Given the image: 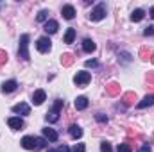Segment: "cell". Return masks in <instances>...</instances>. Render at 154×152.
I'll return each instance as SVG.
<instances>
[{
    "label": "cell",
    "mask_w": 154,
    "mask_h": 152,
    "mask_svg": "<svg viewBox=\"0 0 154 152\" xmlns=\"http://www.w3.org/2000/svg\"><path fill=\"white\" fill-rule=\"evenodd\" d=\"M20 143L25 150H41L47 147V140L39 136H23Z\"/></svg>",
    "instance_id": "1"
},
{
    "label": "cell",
    "mask_w": 154,
    "mask_h": 152,
    "mask_svg": "<svg viewBox=\"0 0 154 152\" xmlns=\"http://www.w3.org/2000/svg\"><path fill=\"white\" fill-rule=\"evenodd\" d=\"M18 56H20L23 61H29V59H31V56H29V34H22V36H20Z\"/></svg>",
    "instance_id": "2"
},
{
    "label": "cell",
    "mask_w": 154,
    "mask_h": 152,
    "mask_svg": "<svg viewBox=\"0 0 154 152\" xmlns=\"http://www.w3.org/2000/svg\"><path fill=\"white\" fill-rule=\"evenodd\" d=\"M63 106H65V102L63 100H56V104L52 106V109L47 113V122L48 123H56L57 120H59V113H61V109H63Z\"/></svg>",
    "instance_id": "3"
},
{
    "label": "cell",
    "mask_w": 154,
    "mask_h": 152,
    "mask_svg": "<svg viewBox=\"0 0 154 152\" xmlns=\"http://www.w3.org/2000/svg\"><path fill=\"white\" fill-rule=\"evenodd\" d=\"M104 18H106V5L104 4H99L95 9H91V13H90V20L91 22H100Z\"/></svg>",
    "instance_id": "4"
},
{
    "label": "cell",
    "mask_w": 154,
    "mask_h": 152,
    "mask_svg": "<svg viewBox=\"0 0 154 152\" xmlns=\"http://www.w3.org/2000/svg\"><path fill=\"white\" fill-rule=\"evenodd\" d=\"M36 48H38L41 54H47V52H50V48H52V41L48 36H43V38H39L36 41Z\"/></svg>",
    "instance_id": "5"
},
{
    "label": "cell",
    "mask_w": 154,
    "mask_h": 152,
    "mask_svg": "<svg viewBox=\"0 0 154 152\" xmlns=\"http://www.w3.org/2000/svg\"><path fill=\"white\" fill-rule=\"evenodd\" d=\"M91 81V74L90 72H77V75L74 77V82L77 86H86Z\"/></svg>",
    "instance_id": "6"
},
{
    "label": "cell",
    "mask_w": 154,
    "mask_h": 152,
    "mask_svg": "<svg viewBox=\"0 0 154 152\" xmlns=\"http://www.w3.org/2000/svg\"><path fill=\"white\" fill-rule=\"evenodd\" d=\"M61 14H63L65 20H74V16H75V7L70 5V4H66V5L61 7Z\"/></svg>",
    "instance_id": "7"
},
{
    "label": "cell",
    "mask_w": 154,
    "mask_h": 152,
    "mask_svg": "<svg viewBox=\"0 0 154 152\" xmlns=\"http://www.w3.org/2000/svg\"><path fill=\"white\" fill-rule=\"evenodd\" d=\"M41 132H43V138L45 140H48V141H57V138H59V134L54 131V129H50V127H45V129H41Z\"/></svg>",
    "instance_id": "8"
},
{
    "label": "cell",
    "mask_w": 154,
    "mask_h": 152,
    "mask_svg": "<svg viewBox=\"0 0 154 152\" xmlns=\"http://www.w3.org/2000/svg\"><path fill=\"white\" fill-rule=\"evenodd\" d=\"M16 88H18V82H16L14 79H11V81H5L0 90H2V93H13Z\"/></svg>",
    "instance_id": "9"
},
{
    "label": "cell",
    "mask_w": 154,
    "mask_h": 152,
    "mask_svg": "<svg viewBox=\"0 0 154 152\" xmlns=\"http://www.w3.org/2000/svg\"><path fill=\"white\" fill-rule=\"evenodd\" d=\"M13 113H16V114H29V113H31V108H29V104L20 102V104H14V106H13Z\"/></svg>",
    "instance_id": "10"
},
{
    "label": "cell",
    "mask_w": 154,
    "mask_h": 152,
    "mask_svg": "<svg viewBox=\"0 0 154 152\" xmlns=\"http://www.w3.org/2000/svg\"><path fill=\"white\" fill-rule=\"evenodd\" d=\"M45 99H47V95H45L43 90H36V91L32 93V102H34V106H41V104L45 102Z\"/></svg>",
    "instance_id": "11"
},
{
    "label": "cell",
    "mask_w": 154,
    "mask_h": 152,
    "mask_svg": "<svg viewBox=\"0 0 154 152\" xmlns=\"http://www.w3.org/2000/svg\"><path fill=\"white\" fill-rule=\"evenodd\" d=\"M7 123H9V127L14 129V131H18V129L23 127V120H22L20 116H11V118L7 120Z\"/></svg>",
    "instance_id": "12"
},
{
    "label": "cell",
    "mask_w": 154,
    "mask_h": 152,
    "mask_svg": "<svg viewBox=\"0 0 154 152\" xmlns=\"http://www.w3.org/2000/svg\"><path fill=\"white\" fill-rule=\"evenodd\" d=\"M45 32L47 34H54V32H57V29H59V23L56 22V20H48L47 23H45Z\"/></svg>",
    "instance_id": "13"
},
{
    "label": "cell",
    "mask_w": 154,
    "mask_h": 152,
    "mask_svg": "<svg viewBox=\"0 0 154 152\" xmlns=\"http://www.w3.org/2000/svg\"><path fill=\"white\" fill-rule=\"evenodd\" d=\"M149 106H154V93L152 95H147L143 100H140V102L136 104L138 109H145V108H149Z\"/></svg>",
    "instance_id": "14"
},
{
    "label": "cell",
    "mask_w": 154,
    "mask_h": 152,
    "mask_svg": "<svg viewBox=\"0 0 154 152\" xmlns=\"http://www.w3.org/2000/svg\"><path fill=\"white\" fill-rule=\"evenodd\" d=\"M95 48H97V45H95V41L90 38H86L82 41V50L86 52V54H91V52H95Z\"/></svg>",
    "instance_id": "15"
},
{
    "label": "cell",
    "mask_w": 154,
    "mask_h": 152,
    "mask_svg": "<svg viewBox=\"0 0 154 152\" xmlns=\"http://www.w3.org/2000/svg\"><path fill=\"white\" fill-rule=\"evenodd\" d=\"M106 91H108L109 97H116V95H120V84H118V82H109V84L106 86Z\"/></svg>",
    "instance_id": "16"
},
{
    "label": "cell",
    "mask_w": 154,
    "mask_h": 152,
    "mask_svg": "<svg viewBox=\"0 0 154 152\" xmlns=\"http://www.w3.org/2000/svg\"><path fill=\"white\" fill-rule=\"evenodd\" d=\"M74 106H75L77 111H84V109L88 108V99H86V97H77L75 102H74Z\"/></svg>",
    "instance_id": "17"
},
{
    "label": "cell",
    "mask_w": 154,
    "mask_h": 152,
    "mask_svg": "<svg viewBox=\"0 0 154 152\" xmlns=\"http://www.w3.org/2000/svg\"><path fill=\"white\" fill-rule=\"evenodd\" d=\"M68 132H70V136H72L74 140H79V138L82 136V129H81V127H79L77 123H74V125H70Z\"/></svg>",
    "instance_id": "18"
},
{
    "label": "cell",
    "mask_w": 154,
    "mask_h": 152,
    "mask_svg": "<svg viewBox=\"0 0 154 152\" xmlns=\"http://www.w3.org/2000/svg\"><path fill=\"white\" fill-rule=\"evenodd\" d=\"M133 100H136V93H134V91H127V93H124V97H122V104H124V106L133 104Z\"/></svg>",
    "instance_id": "19"
},
{
    "label": "cell",
    "mask_w": 154,
    "mask_h": 152,
    "mask_svg": "<svg viewBox=\"0 0 154 152\" xmlns=\"http://www.w3.org/2000/svg\"><path fill=\"white\" fill-rule=\"evenodd\" d=\"M143 16H145V11H143V9H134V11L131 13V20H133V22H142Z\"/></svg>",
    "instance_id": "20"
},
{
    "label": "cell",
    "mask_w": 154,
    "mask_h": 152,
    "mask_svg": "<svg viewBox=\"0 0 154 152\" xmlns=\"http://www.w3.org/2000/svg\"><path fill=\"white\" fill-rule=\"evenodd\" d=\"M36 20H38L39 23H47V22H48V11H47V9L39 11L38 16H36Z\"/></svg>",
    "instance_id": "21"
},
{
    "label": "cell",
    "mask_w": 154,
    "mask_h": 152,
    "mask_svg": "<svg viewBox=\"0 0 154 152\" xmlns=\"http://www.w3.org/2000/svg\"><path fill=\"white\" fill-rule=\"evenodd\" d=\"M61 63H63V66H70L74 63V56L72 54H63L61 56Z\"/></svg>",
    "instance_id": "22"
},
{
    "label": "cell",
    "mask_w": 154,
    "mask_h": 152,
    "mask_svg": "<svg viewBox=\"0 0 154 152\" xmlns=\"http://www.w3.org/2000/svg\"><path fill=\"white\" fill-rule=\"evenodd\" d=\"M74 39H75V29H68L66 31V34H65V43H74Z\"/></svg>",
    "instance_id": "23"
},
{
    "label": "cell",
    "mask_w": 154,
    "mask_h": 152,
    "mask_svg": "<svg viewBox=\"0 0 154 152\" xmlns=\"http://www.w3.org/2000/svg\"><path fill=\"white\" fill-rule=\"evenodd\" d=\"M151 56H152V52H151L147 47H142V48H140V57H143V59H151Z\"/></svg>",
    "instance_id": "24"
},
{
    "label": "cell",
    "mask_w": 154,
    "mask_h": 152,
    "mask_svg": "<svg viewBox=\"0 0 154 152\" xmlns=\"http://www.w3.org/2000/svg\"><path fill=\"white\" fill-rule=\"evenodd\" d=\"M116 152H133V149H131L129 143H120L118 149H116Z\"/></svg>",
    "instance_id": "25"
},
{
    "label": "cell",
    "mask_w": 154,
    "mask_h": 152,
    "mask_svg": "<svg viewBox=\"0 0 154 152\" xmlns=\"http://www.w3.org/2000/svg\"><path fill=\"white\" fill-rule=\"evenodd\" d=\"M100 152H113L111 143H109V141H102V143H100Z\"/></svg>",
    "instance_id": "26"
},
{
    "label": "cell",
    "mask_w": 154,
    "mask_h": 152,
    "mask_svg": "<svg viewBox=\"0 0 154 152\" xmlns=\"http://www.w3.org/2000/svg\"><path fill=\"white\" fill-rule=\"evenodd\" d=\"M84 65H86V68H97L99 66V61L97 59H88Z\"/></svg>",
    "instance_id": "27"
},
{
    "label": "cell",
    "mask_w": 154,
    "mask_h": 152,
    "mask_svg": "<svg viewBox=\"0 0 154 152\" xmlns=\"http://www.w3.org/2000/svg\"><path fill=\"white\" fill-rule=\"evenodd\" d=\"M5 63H7V52L0 48V66H4Z\"/></svg>",
    "instance_id": "28"
},
{
    "label": "cell",
    "mask_w": 154,
    "mask_h": 152,
    "mask_svg": "<svg viewBox=\"0 0 154 152\" xmlns=\"http://www.w3.org/2000/svg\"><path fill=\"white\" fill-rule=\"evenodd\" d=\"M72 152H86V145L84 143H75V147H74Z\"/></svg>",
    "instance_id": "29"
},
{
    "label": "cell",
    "mask_w": 154,
    "mask_h": 152,
    "mask_svg": "<svg viewBox=\"0 0 154 152\" xmlns=\"http://www.w3.org/2000/svg\"><path fill=\"white\" fill-rule=\"evenodd\" d=\"M95 118H97V122H99V123H106V122H108V116H106L104 113H99Z\"/></svg>",
    "instance_id": "30"
},
{
    "label": "cell",
    "mask_w": 154,
    "mask_h": 152,
    "mask_svg": "<svg viewBox=\"0 0 154 152\" xmlns=\"http://www.w3.org/2000/svg\"><path fill=\"white\" fill-rule=\"evenodd\" d=\"M152 34H154V27H152V25L145 27V31H143V36H152Z\"/></svg>",
    "instance_id": "31"
},
{
    "label": "cell",
    "mask_w": 154,
    "mask_h": 152,
    "mask_svg": "<svg viewBox=\"0 0 154 152\" xmlns=\"http://www.w3.org/2000/svg\"><path fill=\"white\" fill-rule=\"evenodd\" d=\"M120 56H122V61H124V63H129V61H131V54H127V52H122Z\"/></svg>",
    "instance_id": "32"
},
{
    "label": "cell",
    "mask_w": 154,
    "mask_h": 152,
    "mask_svg": "<svg viewBox=\"0 0 154 152\" xmlns=\"http://www.w3.org/2000/svg\"><path fill=\"white\" fill-rule=\"evenodd\" d=\"M56 152H70V147H68V145H59V147L56 149Z\"/></svg>",
    "instance_id": "33"
},
{
    "label": "cell",
    "mask_w": 154,
    "mask_h": 152,
    "mask_svg": "<svg viewBox=\"0 0 154 152\" xmlns=\"http://www.w3.org/2000/svg\"><path fill=\"white\" fill-rule=\"evenodd\" d=\"M138 152H152V150H151V147L145 143V145H142V147H140V150H138Z\"/></svg>",
    "instance_id": "34"
},
{
    "label": "cell",
    "mask_w": 154,
    "mask_h": 152,
    "mask_svg": "<svg viewBox=\"0 0 154 152\" xmlns=\"http://www.w3.org/2000/svg\"><path fill=\"white\" fill-rule=\"evenodd\" d=\"M147 81H149V82H152V84H154V74H149V75H147Z\"/></svg>",
    "instance_id": "35"
},
{
    "label": "cell",
    "mask_w": 154,
    "mask_h": 152,
    "mask_svg": "<svg viewBox=\"0 0 154 152\" xmlns=\"http://www.w3.org/2000/svg\"><path fill=\"white\" fill-rule=\"evenodd\" d=\"M149 13H151V16L154 18V7H151V11H149Z\"/></svg>",
    "instance_id": "36"
},
{
    "label": "cell",
    "mask_w": 154,
    "mask_h": 152,
    "mask_svg": "<svg viewBox=\"0 0 154 152\" xmlns=\"http://www.w3.org/2000/svg\"><path fill=\"white\" fill-rule=\"evenodd\" d=\"M151 61H152V63H154V52H152V56H151Z\"/></svg>",
    "instance_id": "37"
},
{
    "label": "cell",
    "mask_w": 154,
    "mask_h": 152,
    "mask_svg": "<svg viewBox=\"0 0 154 152\" xmlns=\"http://www.w3.org/2000/svg\"><path fill=\"white\" fill-rule=\"evenodd\" d=\"M47 152H56V149H50V150H47Z\"/></svg>",
    "instance_id": "38"
}]
</instances>
